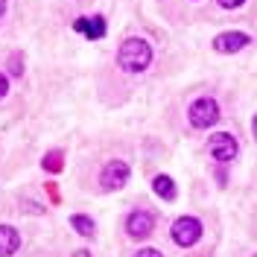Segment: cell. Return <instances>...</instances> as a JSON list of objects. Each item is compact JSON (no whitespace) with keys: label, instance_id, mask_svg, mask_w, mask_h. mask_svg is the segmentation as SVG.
<instances>
[{"label":"cell","instance_id":"2e32d148","mask_svg":"<svg viewBox=\"0 0 257 257\" xmlns=\"http://www.w3.org/2000/svg\"><path fill=\"white\" fill-rule=\"evenodd\" d=\"M70 257H91V254H88V251L82 248V251H73V254H70Z\"/></svg>","mask_w":257,"mask_h":257},{"label":"cell","instance_id":"6da1fadb","mask_svg":"<svg viewBox=\"0 0 257 257\" xmlns=\"http://www.w3.org/2000/svg\"><path fill=\"white\" fill-rule=\"evenodd\" d=\"M152 62V47L146 44L144 38H128L123 41V47L117 53V64L126 70V73H141L146 70Z\"/></svg>","mask_w":257,"mask_h":257},{"label":"cell","instance_id":"9c48e42d","mask_svg":"<svg viewBox=\"0 0 257 257\" xmlns=\"http://www.w3.org/2000/svg\"><path fill=\"white\" fill-rule=\"evenodd\" d=\"M21 248V237L12 225H0V257H12Z\"/></svg>","mask_w":257,"mask_h":257},{"label":"cell","instance_id":"ac0fdd59","mask_svg":"<svg viewBox=\"0 0 257 257\" xmlns=\"http://www.w3.org/2000/svg\"><path fill=\"white\" fill-rule=\"evenodd\" d=\"M254 138H257V117H254Z\"/></svg>","mask_w":257,"mask_h":257},{"label":"cell","instance_id":"277c9868","mask_svg":"<svg viewBox=\"0 0 257 257\" xmlns=\"http://www.w3.org/2000/svg\"><path fill=\"white\" fill-rule=\"evenodd\" d=\"M199 237H202V222L199 219H193V216L176 219V225H173V240H176V245L187 248L193 242H199Z\"/></svg>","mask_w":257,"mask_h":257},{"label":"cell","instance_id":"7a4b0ae2","mask_svg":"<svg viewBox=\"0 0 257 257\" xmlns=\"http://www.w3.org/2000/svg\"><path fill=\"white\" fill-rule=\"evenodd\" d=\"M219 120V105L210 99V96H202L190 105V123L196 128H208Z\"/></svg>","mask_w":257,"mask_h":257},{"label":"cell","instance_id":"52a82bcc","mask_svg":"<svg viewBox=\"0 0 257 257\" xmlns=\"http://www.w3.org/2000/svg\"><path fill=\"white\" fill-rule=\"evenodd\" d=\"M245 44H248V35L245 32H222V35L213 38V47L219 50V53H237Z\"/></svg>","mask_w":257,"mask_h":257},{"label":"cell","instance_id":"e0dca14e","mask_svg":"<svg viewBox=\"0 0 257 257\" xmlns=\"http://www.w3.org/2000/svg\"><path fill=\"white\" fill-rule=\"evenodd\" d=\"M3 12H6V0H0V18H3Z\"/></svg>","mask_w":257,"mask_h":257},{"label":"cell","instance_id":"ba28073f","mask_svg":"<svg viewBox=\"0 0 257 257\" xmlns=\"http://www.w3.org/2000/svg\"><path fill=\"white\" fill-rule=\"evenodd\" d=\"M73 30L82 32L85 38H102V35H105V21H102L99 15H94V18H79V21L73 24Z\"/></svg>","mask_w":257,"mask_h":257},{"label":"cell","instance_id":"5b68a950","mask_svg":"<svg viewBox=\"0 0 257 257\" xmlns=\"http://www.w3.org/2000/svg\"><path fill=\"white\" fill-rule=\"evenodd\" d=\"M210 146V155L216 161H234L237 158V141H234V135H228V132H219V135H213L208 141Z\"/></svg>","mask_w":257,"mask_h":257},{"label":"cell","instance_id":"9a60e30c","mask_svg":"<svg viewBox=\"0 0 257 257\" xmlns=\"http://www.w3.org/2000/svg\"><path fill=\"white\" fill-rule=\"evenodd\" d=\"M6 91H9V82H6V76H3V73H0V99L6 96Z\"/></svg>","mask_w":257,"mask_h":257},{"label":"cell","instance_id":"d6986e66","mask_svg":"<svg viewBox=\"0 0 257 257\" xmlns=\"http://www.w3.org/2000/svg\"><path fill=\"white\" fill-rule=\"evenodd\" d=\"M254 257H257V254H254Z\"/></svg>","mask_w":257,"mask_h":257},{"label":"cell","instance_id":"4fadbf2b","mask_svg":"<svg viewBox=\"0 0 257 257\" xmlns=\"http://www.w3.org/2000/svg\"><path fill=\"white\" fill-rule=\"evenodd\" d=\"M135 257H164V254H161L158 248H141V251H138Z\"/></svg>","mask_w":257,"mask_h":257},{"label":"cell","instance_id":"30bf717a","mask_svg":"<svg viewBox=\"0 0 257 257\" xmlns=\"http://www.w3.org/2000/svg\"><path fill=\"white\" fill-rule=\"evenodd\" d=\"M152 190L158 193L164 202H173V199H176V181H173L170 176H158L155 181H152Z\"/></svg>","mask_w":257,"mask_h":257},{"label":"cell","instance_id":"5bb4252c","mask_svg":"<svg viewBox=\"0 0 257 257\" xmlns=\"http://www.w3.org/2000/svg\"><path fill=\"white\" fill-rule=\"evenodd\" d=\"M245 0H219V6L222 9H237V6H242Z\"/></svg>","mask_w":257,"mask_h":257},{"label":"cell","instance_id":"3957f363","mask_svg":"<svg viewBox=\"0 0 257 257\" xmlns=\"http://www.w3.org/2000/svg\"><path fill=\"white\" fill-rule=\"evenodd\" d=\"M128 176H132V170H128L126 161H111V164H105L102 173H99V187H102V190H120L128 181Z\"/></svg>","mask_w":257,"mask_h":257},{"label":"cell","instance_id":"8992f818","mask_svg":"<svg viewBox=\"0 0 257 257\" xmlns=\"http://www.w3.org/2000/svg\"><path fill=\"white\" fill-rule=\"evenodd\" d=\"M152 228H155V216L149 210H135L126 222V231L132 240H146L152 234Z\"/></svg>","mask_w":257,"mask_h":257},{"label":"cell","instance_id":"8fae6325","mask_svg":"<svg viewBox=\"0 0 257 257\" xmlns=\"http://www.w3.org/2000/svg\"><path fill=\"white\" fill-rule=\"evenodd\" d=\"M70 225L79 231L82 237H94V219H88V216H82V213H76L73 219H70Z\"/></svg>","mask_w":257,"mask_h":257},{"label":"cell","instance_id":"7c38bea8","mask_svg":"<svg viewBox=\"0 0 257 257\" xmlns=\"http://www.w3.org/2000/svg\"><path fill=\"white\" fill-rule=\"evenodd\" d=\"M44 170L47 173H59L62 170V152H50L47 158H44Z\"/></svg>","mask_w":257,"mask_h":257}]
</instances>
